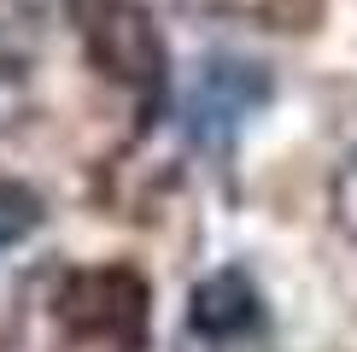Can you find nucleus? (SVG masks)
Listing matches in <instances>:
<instances>
[{"instance_id": "obj_1", "label": "nucleus", "mask_w": 357, "mask_h": 352, "mask_svg": "<svg viewBox=\"0 0 357 352\" xmlns=\"http://www.w3.org/2000/svg\"><path fill=\"white\" fill-rule=\"evenodd\" d=\"M77 29H82L88 65L100 77L135 88L146 100H158L170 88V41L141 0H82Z\"/></svg>"}, {"instance_id": "obj_2", "label": "nucleus", "mask_w": 357, "mask_h": 352, "mask_svg": "<svg viewBox=\"0 0 357 352\" xmlns=\"http://www.w3.org/2000/svg\"><path fill=\"white\" fill-rule=\"evenodd\" d=\"M53 311L77 341H106L135 352L153 323V282L135 264H88V270L65 276Z\"/></svg>"}, {"instance_id": "obj_3", "label": "nucleus", "mask_w": 357, "mask_h": 352, "mask_svg": "<svg viewBox=\"0 0 357 352\" xmlns=\"http://www.w3.org/2000/svg\"><path fill=\"white\" fill-rule=\"evenodd\" d=\"M275 82L264 65H252V59H234V53H211L199 65V77H193V94H188V129L193 141L205 147H229L234 129L246 124V117H258L270 106Z\"/></svg>"}, {"instance_id": "obj_4", "label": "nucleus", "mask_w": 357, "mask_h": 352, "mask_svg": "<svg viewBox=\"0 0 357 352\" xmlns=\"http://www.w3.org/2000/svg\"><path fill=\"white\" fill-rule=\"evenodd\" d=\"M264 323V293L241 264H222V270L199 276L188 293V329L199 341H241Z\"/></svg>"}, {"instance_id": "obj_5", "label": "nucleus", "mask_w": 357, "mask_h": 352, "mask_svg": "<svg viewBox=\"0 0 357 352\" xmlns=\"http://www.w3.org/2000/svg\"><path fill=\"white\" fill-rule=\"evenodd\" d=\"M47 223V200L36 194V188L24 182V176L0 170V253H12V247H24L29 235Z\"/></svg>"}]
</instances>
